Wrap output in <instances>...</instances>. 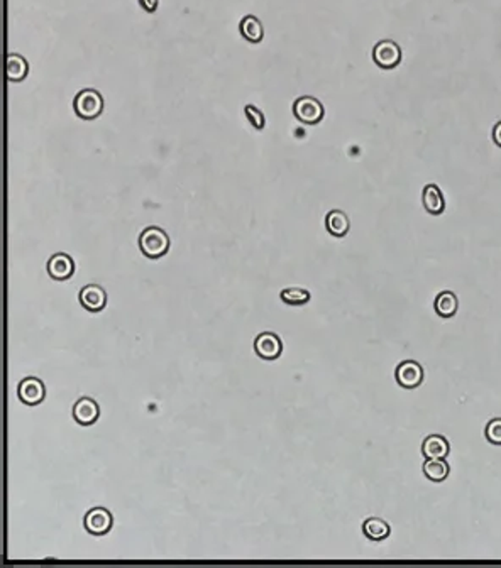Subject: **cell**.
<instances>
[{
  "label": "cell",
  "mask_w": 501,
  "mask_h": 568,
  "mask_svg": "<svg viewBox=\"0 0 501 568\" xmlns=\"http://www.w3.org/2000/svg\"><path fill=\"white\" fill-rule=\"evenodd\" d=\"M422 205L425 208V212L430 213V215H442L445 210V198L442 190L437 185H434V183L423 186Z\"/></svg>",
  "instance_id": "11"
},
{
  "label": "cell",
  "mask_w": 501,
  "mask_h": 568,
  "mask_svg": "<svg viewBox=\"0 0 501 568\" xmlns=\"http://www.w3.org/2000/svg\"><path fill=\"white\" fill-rule=\"evenodd\" d=\"M244 112H246L247 120H249L251 126L254 127V129H258V131L264 129V126H266V117H264L263 112L259 110V108L256 107V105H251V103L246 105V108H244Z\"/></svg>",
  "instance_id": "22"
},
{
  "label": "cell",
  "mask_w": 501,
  "mask_h": 568,
  "mask_svg": "<svg viewBox=\"0 0 501 568\" xmlns=\"http://www.w3.org/2000/svg\"><path fill=\"white\" fill-rule=\"evenodd\" d=\"M100 416V408L95 401L90 398H81L76 401L75 408H73V418L76 419V423L80 425H92L99 419Z\"/></svg>",
  "instance_id": "13"
},
{
  "label": "cell",
  "mask_w": 501,
  "mask_h": 568,
  "mask_svg": "<svg viewBox=\"0 0 501 568\" xmlns=\"http://www.w3.org/2000/svg\"><path fill=\"white\" fill-rule=\"evenodd\" d=\"M434 308L441 318H452L459 310V298L452 291H442L436 296Z\"/></svg>",
  "instance_id": "16"
},
{
  "label": "cell",
  "mask_w": 501,
  "mask_h": 568,
  "mask_svg": "<svg viewBox=\"0 0 501 568\" xmlns=\"http://www.w3.org/2000/svg\"><path fill=\"white\" fill-rule=\"evenodd\" d=\"M80 303L88 311H102L107 305V293L99 284H87L80 291Z\"/></svg>",
  "instance_id": "9"
},
{
  "label": "cell",
  "mask_w": 501,
  "mask_h": 568,
  "mask_svg": "<svg viewBox=\"0 0 501 568\" xmlns=\"http://www.w3.org/2000/svg\"><path fill=\"white\" fill-rule=\"evenodd\" d=\"M422 470L423 476L432 482H444L450 474L449 462L445 458H425Z\"/></svg>",
  "instance_id": "14"
},
{
  "label": "cell",
  "mask_w": 501,
  "mask_h": 568,
  "mask_svg": "<svg viewBox=\"0 0 501 568\" xmlns=\"http://www.w3.org/2000/svg\"><path fill=\"white\" fill-rule=\"evenodd\" d=\"M325 228H327L330 235L344 237L347 235L349 228H351V220L343 210H332L325 217Z\"/></svg>",
  "instance_id": "15"
},
{
  "label": "cell",
  "mask_w": 501,
  "mask_h": 568,
  "mask_svg": "<svg viewBox=\"0 0 501 568\" xmlns=\"http://www.w3.org/2000/svg\"><path fill=\"white\" fill-rule=\"evenodd\" d=\"M450 453L449 440L442 435H429L422 442L423 458H447Z\"/></svg>",
  "instance_id": "12"
},
{
  "label": "cell",
  "mask_w": 501,
  "mask_h": 568,
  "mask_svg": "<svg viewBox=\"0 0 501 568\" xmlns=\"http://www.w3.org/2000/svg\"><path fill=\"white\" fill-rule=\"evenodd\" d=\"M112 524H114V517H112L110 511L106 508H95L90 509L85 516V528L88 533L95 536H102L110 531Z\"/></svg>",
  "instance_id": "7"
},
{
  "label": "cell",
  "mask_w": 501,
  "mask_h": 568,
  "mask_svg": "<svg viewBox=\"0 0 501 568\" xmlns=\"http://www.w3.org/2000/svg\"><path fill=\"white\" fill-rule=\"evenodd\" d=\"M363 533L371 542H383L390 536L391 528L381 517H368L363 523Z\"/></svg>",
  "instance_id": "17"
},
{
  "label": "cell",
  "mask_w": 501,
  "mask_h": 568,
  "mask_svg": "<svg viewBox=\"0 0 501 568\" xmlns=\"http://www.w3.org/2000/svg\"><path fill=\"white\" fill-rule=\"evenodd\" d=\"M423 367L417 360H403L396 365L395 379L403 389H417L423 383Z\"/></svg>",
  "instance_id": "4"
},
{
  "label": "cell",
  "mask_w": 501,
  "mask_h": 568,
  "mask_svg": "<svg viewBox=\"0 0 501 568\" xmlns=\"http://www.w3.org/2000/svg\"><path fill=\"white\" fill-rule=\"evenodd\" d=\"M281 299L286 305L302 306L310 301V293L304 287H286L281 291Z\"/></svg>",
  "instance_id": "20"
},
{
  "label": "cell",
  "mask_w": 501,
  "mask_h": 568,
  "mask_svg": "<svg viewBox=\"0 0 501 568\" xmlns=\"http://www.w3.org/2000/svg\"><path fill=\"white\" fill-rule=\"evenodd\" d=\"M239 31L240 34H243V37L246 39V41L252 42V44H258V42H261L264 37L261 21H259L258 17H254V15H246V17L240 21Z\"/></svg>",
  "instance_id": "18"
},
{
  "label": "cell",
  "mask_w": 501,
  "mask_h": 568,
  "mask_svg": "<svg viewBox=\"0 0 501 568\" xmlns=\"http://www.w3.org/2000/svg\"><path fill=\"white\" fill-rule=\"evenodd\" d=\"M104 97L93 88H85L76 93L75 100H73V108L75 114L83 120H93L97 119L104 112Z\"/></svg>",
  "instance_id": "2"
},
{
  "label": "cell",
  "mask_w": 501,
  "mask_h": 568,
  "mask_svg": "<svg viewBox=\"0 0 501 568\" xmlns=\"http://www.w3.org/2000/svg\"><path fill=\"white\" fill-rule=\"evenodd\" d=\"M493 141L498 147H501V120L500 122L495 124V127H493Z\"/></svg>",
  "instance_id": "24"
},
{
  "label": "cell",
  "mask_w": 501,
  "mask_h": 568,
  "mask_svg": "<svg viewBox=\"0 0 501 568\" xmlns=\"http://www.w3.org/2000/svg\"><path fill=\"white\" fill-rule=\"evenodd\" d=\"M254 350L259 357L264 360H274L281 356L283 344L281 338L273 332H264L256 337Z\"/></svg>",
  "instance_id": "6"
},
{
  "label": "cell",
  "mask_w": 501,
  "mask_h": 568,
  "mask_svg": "<svg viewBox=\"0 0 501 568\" xmlns=\"http://www.w3.org/2000/svg\"><path fill=\"white\" fill-rule=\"evenodd\" d=\"M324 105L315 97H300L293 103V115L297 117L298 122L306 124V126H315L324 119Z\"/></svg>",
  "instance_id": "3"
},
{
  "label": "cell",
  "mask_w": 501,
  "mask_h": 568,
  "mask_svg": "<svg viewBox=\"0 0 501 568\" xmlns=\"http://www.w3.org/2000/svg\"><path fill=\"white\" fill-rule=\"evenodd\" d=\"M27 72H29V65H27V60L21 54H9L7 58V78L9 81H22L27 76Z\"/></svg>",
  "instance_id": "19"
},
{
  "label": "cell",
  "mask_w": 501,
  "mask_h": 568,
  "mask_svg": "<svg viewBox=\"0 0 501 568\" xmlns=\"http://www.w3.org/2000/svg\"><path fill=\"white\" fill-rule=\"evenodd\" d=\"M75 272V262L65 252H58L48 260V274L56 281H66Z\"/></svg>",
  "instance_id": "10"
},
{
  "label": "cell",
  "mask_w": 501,
  "mask_h": 568,
  "mask_svg": "<svg viewBox=\"0 0 501 568\" xmlns=\"http://www.w3.org/2000/svg\"><path fill=\"white\" fill-rule=\"evenodd\" d=\"M484 437L491 445L501 446V418L489 419L486 428H484Z\"/></svg>",
  "instance_id": "21"
},
{
  "label": "cell",
  "mask_w": 501,
  "mask_h": 568,
  "mask_svg": "<svg viewBox=\"0 0 501 568\" xmlns=\"http://www.w3.org/2000/svg\"><path fill=\"white\" fill-rule=\"evenodd\" d=\"M139 249L149 259L163 258L170 251V237L163 228L147 227L139 235Z\"/></svg>",
  "instance_id": "1"
},
{
  "label": "cell",
  "mask_w": 501,
  "mask_h": 568,
  "mask_svg": "<svg viewBox=\"0 0 501 568\" xmlns=\"http://www.w3.org/2000/svg\"><path fill=\"white\" fill-rule=\"evenodd\" d=\"M372 60L381 69H393L402 61V49L391 39H383L372 49Z\"/></svg>",
  "instance_id": "5"
},
{
  "label": "cell",
  "mask_w": 501,
  "mask_h": 568,
  "mask_svg": "<svg viewBox=\"0 0 501 568\" xmlns=\"http://www.w3.org/2000/svg\"><path fill=\"white\" fill-rule=\"evenodd\" d=\"M139 6L142 7V9L146 10V12L153 14L158 10V6H159V0H139Z\"/></svg>",
  "instance_id": "23"
},
{
  "label": "cell",
  "mask_w": 501,
  "mask_h": 568,
  "mask_svg": "<svg viewBox=\"0 0 501 568\" xmlns=\"http://www.w3.org/2000/svg\"><path fill=\"white\" fill-rule=\"evenodd\" d=\"M17 392L19 399L27 404V406H36L46 396L44 384L41 383V379H36V377H26V379H22V383L19 384Z\"/></svg>",
  "instance_id": "8"
}]
</instances>
